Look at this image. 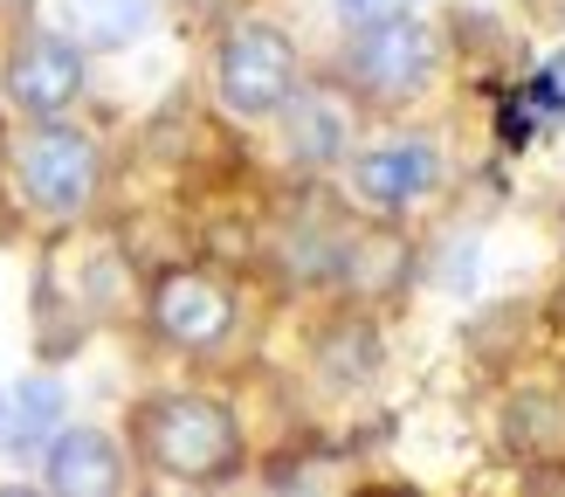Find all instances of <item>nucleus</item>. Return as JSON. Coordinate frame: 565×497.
I'll return each mask as SVG.
<instances>
[{
    "label": "nucleus",
    "mask_w": 565,
    "mask_h": 497,
    "mask_svg": "<svg viewBox=\"0 0 565 497\" xmlns=\"http://www.w3.org/2000/svg\"><path fill=\"white\" fill-rule=\"evenodd\" d=\"M131 442L159 477L221 484L242 469V422L214 394H152L131 414Z\"/></svg>",
    "instance_id": "1"
},
{
    "label": "nucleus",
    "mask_w": 565,
    "mask_h": 497,
    "mask_svg": "<svg viewBox=\"0 0 565 497\" xmlns=\"http://www.w3.org/2000/svg\"><path fill=\"white\" fill-rule=\"evenodd\" d=\"M8 166H14L21 201L35 214H49V221L90 214L97 187H104V146L83 125H63V118H28Z\"/></svg>",
    "instance_id": "2"
},
{
    "label": "nucleus",
    "mask_w": 565,
    "mask_h": 497,
    "mask_svg": "<svg viewBox=\"0 0 565 497\" xmlns=\"http://www.w3.org/2000/svg\"><path fill=\"white\" fill-rule=\"evenodd\" d=\"M297 42L276 21H228L214 42V97L228 118L263 125L282 118V104L297 97Z\"/></svg>",
    "instance_id": "3"
},
{
    "label": "nucleus",
    "mask_w": 565,
    "mask_h": 497,
    "mask_svg": "<svg viewBox=\"0 0 565 497\" xmlns=\"http://www.w3.org/2000/svg\"><path fill=\"white\" fill-rule=\"evenodd\" d=\"M441 70V42L435 28H420L414 14L401 21H380V28H352L345 55H338V76H345L352 97H373V104H407L435 83Z\"/></svg>",
    "instance_id": "4"
},
{
    "label": "nucleus",
    "mask_w": 565,
    "mask_h": 497,
    "mask_svg": "<svg viewBox=\"0 0 565 497\" xmlns=\"http://www.w3.org/2000/svg\"><path fill=\"white\" fill-rule=\"evenodd\" d=\"M83 83H90V55H83V42L55 35V28L14 35L8 63H0V97H8L21 118H63L83 97Z\"/></svg>",
    "instance_id": "5"
},
{
    "label": "nucleus",
    "mask_w": 565,
    "mask_h": 497,
    "mask_svg": "<svg viewBox=\"0 0 565 497\" xmlns=\"http://www.w3.org/2000/svg\"><path fill=\"white\" fill-rule=\"evenodd\" d=\"M235 284L228 276H214V269H166L159 284H152V331L173 352H221L228 346V331H235Z\"/></svg>",
    "instance_id": "6"
},
{
    "label": "nucleus",
    "mask_w": 565,
    "mask_h": 497,
    "mask_svg": "<svg viewBox=\"0 0 565 497\" xmlns=\"http://www.w3.org/2000/svg\"><path fill=\"white\" fill-rule=\"evenodd\" d=\"M441 180H448L441 146H435V138H414V131L352 152V193L365 208H380V214H407L420 201H435Z\"/></svg>",
    "instance_id": "7"
},
{
    "label": "nucleus",
    "mask_w": 565,
    "mask_h": 497,
    "mask_svg": "<svg viewBox=\"0 0 565 497\" xmlns=\"http://www.w3.org/2000/svg\"><path fill=\"white\" fill-rule=\"evenodd\" d=\"M42 484L55 497H118L125 490V450L104 429H55L42 450Z\"/></svg>",
    "instance_id": "8"
},
{
    "label": "nucleus",
    "mask_w": 565,
    "mask_h": 497,
    "mask_svg": "<svg viewBox=\"0 0 565 497\" xmlns=\"http://www.w3.org/2000/svg\"><path fill=\"white\" fill-rule=\"evenodd\" d=\"M282 131H290V152L303 166H331L352 146V110L331 91H297L290 104H282Z\"/></svg>",
    "instance_id": "9"
},
{
    "label": "nucleus",
    "mask_w": 565,
    "mask_h": 497,
    "mask_svg": "<svg viewBox=\"0 0 565 497\" xmlns=\"http://www.w3.org/2000/svg\"><path fill=\"white\" fill-rule=\"evenodd\" d=\"M503 442L518 456H565V387L558 380H531L503 408Z\"/></svg>",
    "instance_id": "10"
},
{
    "label": "nucleus",
    "mask_w": 565,
    "mask_h": 497,
    "mask_svg": "<svg viewBox=\"0 0 565 497\" xmlns=\"http://www.w3.org/2000/svg\"><path fill=\"white\" fill-rule=\"evenodd\" d=\"M407 269H414L407 235H393V229H352L345 235V256H338V284H345L352 297H380V290L401 284Z\"/></svg>",
    "instance_id": "11"
},
{
    "label": "nucleus",
    "mask_w": 565,
    "mask_h": 497,
    "mask_svg": "<svg viewBox=\"0 0 565 497\" xmlns=\"http://www.w3.org/2000/svg\"><path fill=\"white\" fill-rule=\"evenodd\" d=\"M55 414H63V387H55L49 373H28V380L14 387V408H8V429H0V450H8V456L49 450Z\"/></svg>",
    "instance_id": "12"
},
{
    "label": "nucleus",
    "mask_w": 565,
    "mask_h": 497,
    "mask_svg": "<svg viewBox=\"0 0 565 497\" xmlns=\"http://www.w3.org/2000/svg\"><path fill=\"white\" fill-rule=\"evenodd\" d=\"M83 14H90V42L97 49H118V42L152 28V0H83Z\"/></svg>",
    "instance_id": "13"
},
{
    "label": "nucleus",
    "mask_w": 565,
    "mask_h": 497,
    "mask_svg": "<svg viewBox=\"0 0 565 497\" xmlns=\"http://www.w3.org/2000/svg\"><path fill=\"white\" fill-rule=\"evenodd\" d=\"M338 8V28H380V21H401V14H414V0H331Z\"/></svg>",
    "instance_id": "14"
},
{
    "label": "nucleus",
    "mask_w": 565,
    "mask_h": 497,
    "mask_svg": "<svg viewBox=\"0 0 565 497\" xmlns=\"http://www.w3.org/2000/svg\"><path fill=\"white\" fill-rule=\"evenodd\" d=\"M0 8H28V0H0Z\"/></svg>",
    "instance_id": "15"
}]
</instances>
